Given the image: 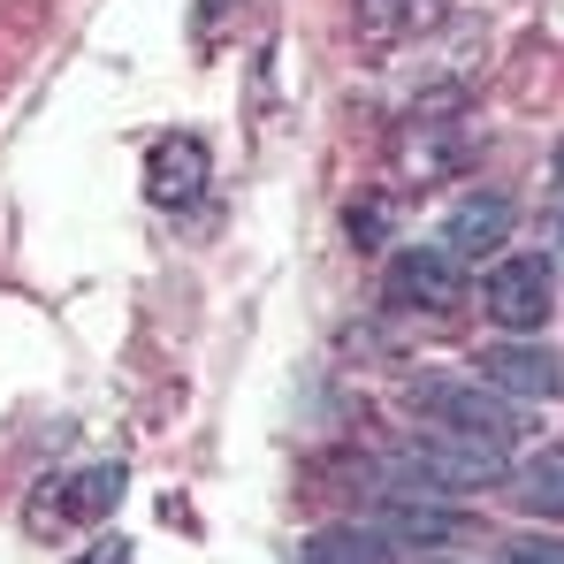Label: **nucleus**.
<instances>
[{
    "mask_svg": "<svg viewBox=\"0 0 564 564\" xmlns=\"http://www.w3.org/2000/svg\"><path fill=\"white\" fill-rule=\"evenodd\" d=\"M557 275H564V221H557Z\"/></svg>",
    "mask_w": 564,
    "mask_h": 564,
    "instance_id": "4468645a",
    "label": "nucleus"
},
{
    "mask_svg": "<svg viewBox=\"0 0 564 564\" xmlns=\"http://www.w3.org/2000/svg\"><path fill=\"white\" fill-rule=\"evenodd\" d=\"M473 375L488 381V389H503V397H527V404H557V397H564V359L550 351V344H534V336H503V344H488Z\"/></svg>",
    "mask_w": 564,
    "mask_h": 564,
    "instance_id": "39448f33",
    "label": "nucleus"
},
{
    "mask_svg": "<svg viewBox=\"0 0 564 564\" xmlns=\"http://www.w3.org/2000/svg\"><path fill=\"white\" fill-rule=\"evenodd\" d=\"M397 550L381 542L375 527H321L313 542H305V564H389Z\"/></svg>",
    "mask_w": 564,
    "mask_h": 564,
    "instance_id": "9d476101",
    "label": "nucleus"
},
{
    "mask_svg": "<svg viewBox=\"0 0 564 564\" xmlns=\"http://www.w3.org/2000/svg\"><path fill=\"white\" fill-rule=\"evenodd\" d=\"M511 503L527 519H564V443H550L527 466H511Z\"/></svg>",
    "mask_w": 564,
    "mask_h": 564,
    "instance_id": "1a4fd4ad",
    "label": "nucleus"
},
{
    "mask_svg": "<svg viewBox=\"0 0 564 564\" xmlns=\"http://www.w3.org/2000/svg\"><path fill=\"white\" fill-rule=\"evenodd\" d=\"M214 176V161H206V145L198 138H161L153 153H145V198L153 206H191L198 191Z\"/></svg>",
    "mask_w": 564,
    "mask_h": 564,
    "instance_id": "6e6552de",
    "label": "nucleus"
},
{
    "mask_svg": "<svg viewBox=\"0 0 564 564\" xmlns=\"http://www.w3.org/2000/svg\"><path fill=\"white\" fill-rule=\"evenodd\" d=\"M480 313L503 336H542L557 313V252H503L480 275Z\"/></svg>",
    "mask_w": 564,
    "mask_h": 564,
    "instance_id": "f03ea898",
    "label": "nucleus"
},
{
    "mask_svg": "<svg viewBox=\"0 0 564 564\" xmlns=\"http://www.w3.org/2000/svg\"><path fill=\"white\" fill-rule=\"evenodd\" d=\"M496 564H564V534H511Z\"/></svg>",
    "mask_w": 564,
    "mask_h": 564,
    "instance_id": "9b49d317",
    "label": "nucleus"
},
{
    "mask_svg": "<svg viewBox=\"0 0 564 564\" xmlns=\"http://www.w3.org/2000/svg\"><path fill=\"white\" fill-rule=\"evenodd\" d=\"M375 534L389 542V550H435V542H458V534H473V519H458V511H435L427 496H381Z\"/></svg>",
    "mask_w": 564,
    "mask_h": 564,
    "instance_id": "0eeeda50",
    "label": "nucleus"
},
{
    "mask_svg": "<svg viewBox=\"0 0 564 564\" xmlns=\"http://www.w3.org/2000/svg\"><path fill=\"white\" fill-rule=\"evenodd\" d=\"M466 290H473L466 260H458L451 245H397V252H389V275H381V297H389L397 313H427V321L458 313Z\"/></svg>",
    "mask_w": 564,
    "mask_h": 564,
    "instance_id": "7ed1b4c3",
    "label": "nucleus"
},
{
    "mask_svg": "<svg viewBox=\"0 0 564 564\" xmlns=\"http://www.w3.org/2000/svg\"><path fill=\"white\" fill-rule=\"evenodd\" d=\"M404 412L427 420V427H443V435L496 443V451H511V443L527 435V404L503 397V389H488L480 375H420V381H404Z\"/></svg>",
    "mask_w": 564,
    "mask_h": 564,
    "instance_id": "f257e3e1",
    "label": "nucleus"
},
{
    "mask_svg": "<svg viewBox=\"0 0 564 564\" xmlns=\"http://www.w3.org/2000/svg\"><path fill=\"white\" fill-rule=\"evenodd\" d=\"M511 229H519V198H511V191H473V198L451 206L443 245H451L458 260H480V252H503Z\"/></svg>",
    "mask_w": 564,
    "mask_h": 564,
    "instance_id": "423d86ee",
    "label": "nucleus"
},
{
    "mask_svg": "<svg viewBox=\"0 0 564 564\" xmlns=\"http://www.w3.org/2000/svg\"><path fill=\"white\" fill-rule=\"evenodd\" d=\"M69 564H130V542H122V534H107V542H93L85 557H69Z\"/></svg>",
    "mask_w": 564,
    "mask_h": 564,
    "instance_id": "ddd939ff",
    "label": "nucleus"
},
{
    "mask_svg": "<svg viewBox=\"0 0 564 564\" xmlns=\"http://www.w3.org/2000/svg\"><path fill=\"white\" fill-rule=\"evenodd\" d=\"M427 564H458V557H427Z\"/></svg>",
    "mask_w": 564,
    "mask_h": 564,
    "instance_id": "2eb2a0df",
    "label": "nucleus"
},
{
    "mask_svg": "<svg viewBox=\"0 0 564 564\" xmlns=\"http://www.w3.org/2000/svg\"><path fill=\"white\" fill-rule=\"evenodd\" d=\"M412 8H420V0H359V15H367L375 31H389V23H404Z\"/></svg>",
    "mask_w": 564,
    "mask_h": 564,
    "instance_id": "f8f14e48",
    "label": "nucleus"
},
{
    "mask_svg": "<svg viewBox=\"0 0 564 564\" xmlns=\"http://www.w3.org/2000/svg\"><path fill=\"white\" fill-rule=\"evenodd\" d=\"M122 488H130V473L115 466V458L77 466V473H62V480H46V488H39V503L23 511V527H31L39 542H46V534H62V527H99V519H115Z\"/></svg>",
    "mask_w": 564,
    "mask_h": 564,
    "instance_id": "20e7f679",
    "label": "nucleus"
}]
</instances>
